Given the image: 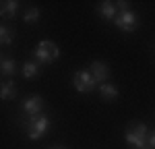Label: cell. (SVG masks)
<instances>
[{
	"instance_id": "obj_1",
	"label": "cell",
	"mask_w": 155,
	"mask_h": 149,
	"mask_svg": "<svg viewBox=\"0 0 155 149\" xmlns=\"http://www.w3.org/2000/svg\"><path fill=\"white\" fill-rule=\"evenodd\" d=\"M50 128V118L44 114H37V116H29V120L25 122V131L29 139H41V137L48 133Z\"/></svg>"
},
{
	"instance_id": "obj_2",
	"label": "cell",
	"mask_w": 155,
	"mask_h": 149,
	"mask_svg": "<svg viewBox=\"0 0 155 149\" xmlns=\"http://www.w3.org/2000/svg\"><path fill=\"white\" fill-rule=\"evenodd\" d=\"M35 58L41 62V64H52V62H56L60 58V48L54 44V41L44 39V41H39V44H37Z\"/></svg>"
},
{
	"instance_id": "obj_3",
	"label": "cell",
	"mask_w": 155,
	"mask_h": 149,
	"mask_svg": "<svg viewBox=\"0 0 155 149\" xmlns=\"http://www.w3.org/2000/svg\"><path fill=\"white\" fill-rule=\"evenodd\" d=\"M114 25L120 31H134L139 25V17L134 15V11L126 8V11H118V15L114 17Z\"/></svg>"
},
{
	"instance_id": "obj_4",
	"label": "cell",
	"mask_w": 155,
	"mask_h": 149,
	"mask_svg": "<svg viewBox=\"0 0 155 149\" xmlns=\"http://www.w3.org/2000/svg\"><path fill=\"white\" fill-rule=\"evenodd\" d=\"M72 85H74V89L79 93H91L97 87V83L93 81V77L89 74V71H79L72 77Z\"/></svg>"
},
{
	"instance_id": "obj_5",
	"label": "cell",
	"mask_w": 155,
	"mask_h": 149,
	"mask_svg": "<svg viewBox=\"0 0 155 149\" xmlns=\"http://www.w3.org/2000/svg\"><path fill=\"white\" fill-rule=\"evenodd\" d=\"M89 74L93 77V81L97 83V87L101 83H107V77H110V66L106 62H93L89 66Z\"/></svg>"
},
{
	"instance_id": "obj_6",
	"label": "cell",
	"mask_w": 155,
	"mask_h": 149,
	"mask_svg": "<svg viewBox=\"0 0 155 149\" xmlns=\"http://www.w3.org/2000/svg\"><path fill=\"white\" fill-rule=\"evenodd\" d=\"M23 112L27 116H37V114H41L44 110V99L39 98V95H31V98H27L23 101Z\"/></svg>"
},
{
	"instance_id": "obj_7",
	"label": "cell",
	"mask_w": 155,
	"mask_h": 149,
	"mask_svg": "<svg viewBox=\"0 0 155 149\" xmlns=\"http://www.w3.org/2000/svg\"><path fill=\"white\" fill-rule=\"evenodd\" d=\"M99 95L106 101H114V99L118 98V87L112 85V83H101L99 85Z\"/></svg>"
},
{
	"instance_id": "obj_8",
	"label": "cell",
	"mask_w": 155,
	"mask_h": 149,
	"mask_svg": "<svg viewBox=\"0 0 155 149\" xmlns=\"http://www.w3.org/2000/svg\"><path fill=\"white\" fill-rule=\"evenodd\" d=\"M17 95V85L12 81H2L0 83V99L6 101V99H12Z\"/></svg>"
},
{
	"instance_id": "obj_9",
	"label": "cell",
	"mask_w": 155,
	"mask_h": 149,
	"mask_svg": "<svg viewBox=\"0 0 155 149\" xmlns=\"http://www.w3.org/2000/svg\"><path fill=\"white\" fill-rule=\"evenodd\" d=\"M17 11H19V2L17 0H8V2H2L0 4V17H4V19L15 17Z\"/></svg>"
},
{
	"instance_id": "obj_10",
	"label": "cell",
	"mask_w": 155,
	"mask_h": 149,
	"mask_svg": "<svg viewBox=\"0 0 155 149\" xmlns=\"http://www.w3.org/2000/svg\"><path fill=\"white\" fill-rule=\"evenodd\" d=\"M21 74H23L25 79H35L37 74H39V64H37L35 60L23 62V66H21Z\"/></svg>"
},
{
	"instance_id": "obj_11",
	"label": "cell",
	"mask_w": 155,
	"mask_h": 149,
	"mask_svg": "<svg viewBox=\"0 0 155 149\" xmlns=\"http://www.w3.org/2000/svg\"><path fill=\"white\" fill-rule=\"evenodd\" d=\"M118 15V8H116V4L114 2H101L99 4V17H104V19H114Z\"/></svg>"
},
{
	"instance_id": "obj_12",
	"label": "cell",
	"mask_w": 155,
	"mask_h": 149,
	"mask_svg": "<svg viewBox=\"0 0 155 149\" xmlns=\"http://www.w3.org/2000/svg\"><path fill=\"white\" fill-rule=\"evenodd\" d=\"M41 19V11L37 8V6H31V8H27V11L23 12V21L27 25H33V23H37Z\"/></svg>"
},
{
	"instance_id": "obj_13",
	"label": "cell",
	"mask_w": 155,
	"mask_h": 149,
	"mask_svg": "<svg viewBox=\"0 0 155 149\" xmlns=\"http://www.w3.org/2000/svg\"><path fill=\"white\" fill-rule=\"evenodd\" d=\"M15 71H17L15 60H12V58H6V56H2V60H0V73L6 74V77H11V74H15Z\"/></svg>"
},
{
	"instance_id": "obj_14",
	"label": "cell",
	"mask_w": 155,
	"mask_h": 149,
	"mask_svg": "<svg viewBox=\"0 0 155 149\" xmlns=\"http://www.w3.org/2000/svg\"><path fill=\"white\" fill-rule=\"evenodd\" d=\"M12 41V33H11V29H6L4 25H0V46H8Z\"/></svg>"
},
{
	"instance_id": "obj_15",
	"label": "cell",
	"mask_w": 155,
	"mask_h": 149,
	"mask_svg": "<svg viewBox=\"0 0 155 149\" xmlns=\"http://www.w3.org/2000/svg\"><path fill=\"white\" fill-rule=\"evenodd\" d=\"M137 149H151V147H145V145H143V147H137Z\"/></svg>"
},
{
	"instance_id": "obj_16",
	"label": "cell",
	"mask_w": 155,
	"mask_h": 149,
	"mask_svg": "<svg viewBox=\"0 0 155 149\" xmlns=\"http://www.w3.org/2000/svg\"><path fill=\"white\" fill-rule=\"evenodd\" d=\"M54 149H64V147H54Z\"/></svg>"
},
{
	"instance_id": "obj_17",
	"label": "cell",
	"mask_w": 155,
	"mask_h": 149,
	"mask_svg": "<svg viewBox=\"0 0 155 149\" xmlns=\"http://www.w3.org/2000/svg\"><path fill=\"white\" fill-rule=\"evenodd\" d=\"M0 60H2V54H0Z\"/></svg>"
}]
</instances>
